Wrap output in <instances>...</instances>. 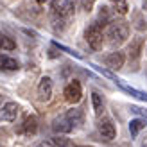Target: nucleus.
<instances>
[{"label": "nucleus", "mask_w": 147, "mask_h": 147, "mask_svg": "<svg viewBox=\"0 0 147 147\" xmlns=\"http://www.w3.org/2000/svg\"><path fill=\"white\" fill-rule=\"evenodd\" d=\"M147 126V120H142V119H135L129 122V131H131V136H136L138 131L144 129Z\"/></svg>", "instance_id": "obj_15"}, {"label": "nucleus", "mask_w": 147, "mask_h": 147, "mask_svg": "<svg viewBox=\"0 0 147 147\" xmlns=\"http://www.w3.org/2000/svg\"><path fill=\"white\" fill-rule=\"evenodd\" d=\"M52 9H54V18L65 20L74 13V0H54Z\"/></svg>", "instance_id": "obj_3"}, {"label": "nucleus", "mask_w": 147, "mask_h": 147, "mask_svg": "<svg viewBox=\"0 0 147 147\" xmlns=\"http://www.w3.org/2000/svg\"><path fill=\"white\" fill-rule=\"evenodd\" d=\"M52 97V79L50 77H41L40 84H38V100L40 102H47Z\"/></svg>", "instance_id": "obj_6"}, {"label": "nucleus", "mask_w": 147, "mask_h": 147, "mask_svg": "<svg viewBox=\"0 0 147 147\" xmlns=\"http://www.w3.org/2000/svg\"><path fill=\"white\" fill-rule=\"evenodd\" d=\"M142 9L147 11V0H142Z\"/></svg>", "instance_id": "obj_23"}, {"label": "nucleus", "mask_w": 147, "mask_h": 147, "mask_svg": "<svg viewBox=\"0 0 147 147\" xmlns=\"http://www.w3.org/2000/svg\"><path fill=\"white\" fill-rule=\"evenodd\" d=\"M145 52H147V50H145Z\"/></svg>", "instance_id": "obj_28"}, {"label": "nucleus", "mask_w": 147, "mask_h": 147, "mask_svg": "<svg viewBox=\"0 0 147 147\" xmlns=\"http://www.w3.org/2000/svg\"><path fill=\"white\" fill-rule=\"evenodd\" d=\"M131 111L136 113V115H140V117H144V119L147 120V109H142V108H138V106H131Z\"/></svg>", "instance_id": "obj_20"}, {"label": "nucleus", "mask_w": 147, "mask_h": 147, "mask_svg": "<svg viewBox=\"0 0 147 147\" xmlns=\"http://www.w3.org/2000/svg\"><path fill=\"white\" fill-rule=\"evenodd\" d=\"M36 131H38V119H36L34 115L27 117V119L24 120V124H22V127H20V133L27 135V136H32Z\"/></svg>", "instance_id": "obj_10"}, {"label": "nucleus", "mask_w": 147, "mask_h": 147, "mask_svg": "<svg viewBox=\"0 0 147 147\" xmlns=\"http://www.w3.org/2000/svg\"><path fill=\"white\" fill-rule=\"evenodd\" d=\"M99 133L102 135V138L104 140H113L115 135H117V129H115V124L108 119V117H102V119L99 120Z\"/></svg>", "instance_id": "obj_5"}, {"label": "nucleus", "mask_w": 147, "mask_h": 147, "mask_svg": "<svg viewBox=\"0 0 147 147\" xmlns=\"http://www.w3.org/2000/svg\"><path fill=\"white\" fill-rule=\"evenodd\" d=\"M52 129H54V133L67 135V133H70V131L74 129V124L70 122V119L67 115H61V117H57V119L52 122Z\"/></svg>", "instance_id": "obj_7"}, {"label": "nucleus", "mask_w": 147, "mask_h": 147, "mask_svg": "<svg viewBox=\"0 0 147 147\" xmlns=\"http://www.w3.org/2000/svg\"><path fill=\"white\" fill-rule=\"evenodd\" d=\"M124 61H126V57H124L122 52H109L106 57H104V63H106V67H109L111 70H120L124 67Z\"/></svg>", "instance_id": "obj_9"}, {"label": "nucleus", "mask_w": 147, "mask_h": 147, "mask_svg": "<svg viewBox=\"0 0 147 147\" xmlns=\"http://www.w3.org/2000/svg\"><path fill=\"white\" fill-rule=\"evenodd\" d=\"M0 147H2V145H0Z\"/></svg>", "instance_id": "obj_27"}, {"label": "nucleus", "mask_w": 147, "mask_h": 147, "mask_svg": "<svg viewBox=\"0 0 147 147\" xmlns=\"http://www.w3.org/2000/svg\"><path fill=\"white\" fill-rule=\"evenodd\" d=\"M93 4H95V0H83V7L86 11H90L92 7H93Z\"/></svg>", "instance_id": "obj_22"}, {"label": "nucleus", "mask_w": 147, "mask_h": 147, "mask_svg": "<svg viewBox=\"0 0 147 147\" xmlns=\"http://www.w3.org/2000/svg\"><path fill=\"white\" fill-rule=\"evenodd\" d=\"M111 4H113V7H115V13H119V14H127V11H129L127 0H111Z\"/></svg>", "instance_id": "obj_18"}, {"label": "nucleus", "mask_w": 147, "mask_h": 147, "mask_svg": "<svg viewBox=\"0 0 147 147\" xmlns=\"http://www.w3.org/2000/svg\"><path fill=\"white\" fill-rule=\"evenodd\" d=\"M142 43H144V40H142V38H135V41L131 43V47H129V56L133 57V59H136V57L140 56Z\"/></svg>", "instance_id": "obj_17"}, {"label": "nucleus", "mask_w": 147, "mask_h": 147, "mask_svg": "<svg viewBox=\"0 0 147 147\" xmlns=\"http://www.w3.org/2000/svg\"><path fill=\"white\" fill-rule=\"evenodd\" d=\"M72 147H92V145H76V144H74Z\"/></svg>", "instance_id": "obj_24"}, {"label": "nucleus", "mask_w": 147, "mask_h": 147, "mask_svg": "<svg viewBox=\"0 0 147 147\" xmlns=\"http://www.w3.org/2000/svg\"><path fill=\"white\" fill-rule=\"evenodd\" d=\"M144 147H147V142H145V144H144Z\"/></svg>", "instance_id": "obj_26"}, {"label": "nucleus", "mask_w": 147, "mask_h": 147, "mask_svg": "<svg viewBox=\"0 0 147 147\" xmlns=\"http://www.w3.org/2000/svg\"><path fill=\"white\" fill-rule=\"evenodd\" d=\"M70 119V122L74 124V127H77V126H81L83 124V120H84V113H83V109H68L67 113H65Z\"/></svg>", "instance_id": "obj_12"}, {"label": "nucleus", "mask_w": 147, "mask_h": 147, "mask_svg": "<svg viewBox=\"0 0 147 147\" xmlns=\"http://www.w3.org/2000/svg\"><path fill=\"white\" fill-rule=\"evenodd\" d=\"M16 115H18V104L16 102H5L0 109V119L5 120V122H13L16 120Z\"/></svg>", "instance_id": "obj_8"}, {"label": "nucleus", "mask_w": 147, "mask_h": 147, "mask_svg": "<svg viewBox=\"0 0 147 147\" xmlns=\"http://www.w3.org/2000/svg\"><path fill=\"white\" fill-rule=\"evenodd\" d=\"M92 104H93V111L97 115H100L104 111V99H102L100 93H97V92L92 93Z\"/></svg>", "instance_id": "obj_14"}, {"label": "nucleus", "mask_w": 147, "mask_h": 147, "mask_svg": "<svg viewBox=\"0 0 147 147\" xmlns=\"http://www.w3.org/2000/svg\"><path fill=\"white\" fill-rule=\"evenodd\" d=\"M127 36H129V25L124 20H111L104 27V38H108L111 45H120L127 40Z\"/></svg>", "instance_id": "obj_1"}, {"label": "nucleus", "mask_w": 147, "mask_h": 147, "mask_svg": "<svg viewBox=\"0 0 147 147\" xmlns=\"http://www.w3.org/2000/svg\"><path fill=\"white\" fill-rule=\"evenodd\" d=\"M86 41L88 45H90L93 50H99L102 47V41H104V31H102V27L99 22H95L92 24L90 27L86 29Z\"/></svg>", "instance_id": "obj_2"}, {"label": "nucleus", "mask_w": 147, "mask_h": 147, "mask_svg": "<svg viewBox=\"0 0 147 147\" xmlns=\"http://www.w3.org/2000/svg\"><path fill=\"white\" fill-rule=\"evenodd\" d=\"M65 100L70 102V104H76V102L81 100V97H83V88H81L79 81H72V83L67 84V88H65Z\"/></svg>", "instance_id": "obj_4"}, {"label": "nucleus", "mask_w": 147, "mask_h": 147, "mask_svg": "<svg viewBox=\"0 0 147 147\" xmlns=\"http://www.w3.org/2000/svg\"><path fill=\"white\" fill-rule=\"evenodd\" d=\"M0 49L2 50H14L16 49V43L13 41V38H9V36L0 32Z\"/></svg>", "instance_id": "obj_16"}, {"label": "nucleus", "mask_w": 147, "mask_h": 147, "mask_svg": "<svg viewBox=\"0 0 147 147\" xmlns=\"http://www.w3.org/2000/svg\"><path fill=\"white\" fill-rule=\"evenodd\" d=\"M117 84H119L124 92H127L129 95H133V97H136V99H140V100L147 102V93H144V92H140V90H135V88H131V86H127V84H124L120 79H117Z\"/></svg>", "instance_id": "obj_13"}, {"label": "nucleus", "mask_w": 147, "mask_h": 147, "mask_svg": "<svg viewBox=\"0 0 147 147\" xmlns=\"http://www.w3.org/2000/svg\"><path fill=\"white\" fill-rule=\"evenodd\" d=\"M135 27L138 29V31H144V29H147V20H142V14H140V13L135 14Z\"/></svg>", "instance_id": "obj_19"}, {"label": "nucleus", "mask_w": 147, "mask_h": 147, "mask_svg": "<svg viewBox=\"0 0 147 147\" xmlns=\"http://www.w3.org/2000/svg\"><path fill=\"white\" fill-rule=\"evenodd\" d=\"M0 70H18V61L5 54H0Z\"/></svg>", "instance_id": "obj_11"}, {"label": "nucleus", "mask_w": 147, "mask_h": 147, "mask_svg": "<svg viewBox=\"0 0 147 147\" xmlns=\"http://www.w3.org/2000/svg\"><path fill=\"white\" fill-rule=\"evenodd\" d=\"M38 2H41V4H45V2H50V0H38Z\"/></svg>", "instance_id": "obj_25"}, {"label": "nucleus", "mask_w": 147, "mask_h": 147, "mask_svg": "<svg viewBox=\"0 0 147 147\" xmlns=\"http://www.w3.org/2000/svg\"><path fill=\"white\" fill-rule=\"evenodd\" d=\"M32 147H56V144H54L52 138H49V140H43V142L36 144V145H32Z\"/></svg>", "instance_id": "obj_21"}]
</instances>
